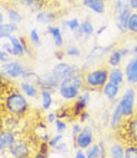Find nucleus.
I'll list each match as a JSON object with an SVG mask.
<instances>
[{
    "label": "nucleus",
    "instance_id": "obj_1",
    "mask_svg": "<svg viewBox=\"0 0 137 158\" xmlns=\"http://www.w3.org/2000/svg\"><path fill=\"white\" fill-rule=\"evenodd\" d=\"M3 108L6 114L16 116V117H25L29 113L30 103L29 98L24 95V92L18 87H13L8 90L3 98Z\"/></svg>",
    "mask_w": 137,
    "mask_h": 158
},
{
    "label": "nucleus",
    "instance_id": "obj_2",
    "mask_svg": "<svg viewBox=\"0 0 137 158\" xmlns=\"http://www.w3.org/2000/svg\"><path fill=\"white\" fill-rule=\"evenodd\" d=\"M83 81L85 89H88L92 92L102 90V87L109 82V67L96 66L83 71Z\"/></svg>",
    "mask_w": 137,
    "mask_h": 158
},
{
    "label": "nucleus",
    "instance_id": "obj_3",
    "mask_svg": "<svg viewBox=\"0 0 137 158\" xmlns=\"http://www.w3.org/2000/svg\"><path fill=\"white\" fill-rule=\"evenodd\" d=\"M28 69L29 67L24 61L19 59H13L6 64H2V66H0V76H2V80L5 81L23 80Z\"/></svg>",
    "mask_w": 137,
    "mask_h": 158
},
{
    "label": "nucleus",
    "instance_id": "obj_4",
    "mask_svg": "<svg viewBox=\"0 0 137 158\" xmlns=\"http://www.w3.org/2000/svg\"><path fill=\"white\" fill-rule=\"evenodd\" d=\"M136 103H137V90L133 86H128L117 101V105L120 106L126 120L136 114Z\"/></svg>",
    "mask_w": 137,
    "mask_h": 158
},
{
    "label": "nucleus",
    "instance_id": "obj_5",
    "mask_svg": "<svg viewBox=\"0 0 137 158\" xmlns=\"http://www.w3.org/2000/svg\"><path fill=\"white\" fill-rule=\"evenodd\" d=\"M32 154H34V148L31 143L28 139L19 138L3 156H5L6 158H31Z\"/></svg>",
    "mask_w": 137,
    "mask_h": 158
},
{
    "label": "nucleus",
    "instance_id": "obj_6",
    "mask_svg": "<svg viewBox=\"0 0 137 158\" xmlns=\"http://www.w3.org/2000/svg\"><path fill=\"white\" fill-rule=\"evenodd\" d=\"M62 82V77L56 73L54 70H50L49 72L44 73V75H39L37 80L35 81V84L40 87V89H48L51 91H55L59 89V86Z\"/></svg>",
    "mask_w": 137,
    "mask_h": 158
},
{
    "label": "nucleus",
    "instance_id": "obj_7",
    "mask_svg": "<svg viewBox=\"0 0 137 158\" xmlns=\"http://www.w3.org/2000/svg\"><path fill=\"white\" fill-rule=\"evenodd\" d=\"M132 56V50L131 48L127 46H120V48H113L110 54L106 57V64L109 66V69L111 67H120L122 64V60H125L126 57H131Z\"/></svg>",
    "mask_w": 137,
    "mask_h": 158
},
{
    "label": "nucleus",
    "instance_id": "obj_8",
    "mask_svg": "<svg viewBox=\"0 0 137 158\" xmlns=\"http://www.w3.org/2000/svg\"><path fill=\"white\" fill-rule=\"evenodd\" d=\"M75 148L79 149H87L90 146L95 143V131L91 126H83L82 131L76 136L72 141Z\"/></svg>",
    "mask_w": 137,
    "mask_h": 158
},
{
    "label": "nucleus",
    "instance_id": "obj_9",
    "mask_svg": "<svg viewBox=\"0 0 137 158\" xmlns=\"http://www.w3.org/2000/svg\"><path fill=\"white\" fill-rule=\"evenodd\" d=\"M56 91H58L60 98L65 102H74L82 92V90H80L79 87L72 85L69 80H64Z\"/></svg>",
    "mask_w": 137,
    "mask_h": 158
},
{
    "label": "nucleus",
    "instance_id": "obj_10",
    "mask_svg": "<svg viewBox=\"0 0 137 158\" xmlns=\"http://www.w3.org/2000/svg\"><path fill=\"white\" fill-rule=\"evenodd\" d=\"M91 90L88 89H83L82 92L80 94V96L72 102L71 105V114L72 117L77 118L82 112H85L87 110V106L90 103V100H91Z\"/></svg>",
    "mask_w": 137,
    "mask_h": 158
},
{
    "label": "nucleus",
    "instance_id": "obj_11",
    "mask_svg": "<svg viewBox=\"0 0 137 158\" xmlns=\"http://www.w3.org/2000/svg\"><path fill=\"white\" fill-rule=\"evenodd\" d=\"M125 76H126V84L128 86L137 85V55H132L128 57L123 66Z\"/></svg>",
    "mask_w": 137,
    "mask_h": 158
},
{
    "label": "nucleus",
    "instance_id": "obj_12",
    "mask_svg": "<svg viewBox=\"0 0 137 158\" xmlns=\"http://www.w3.org/2000/svg\"><path fill=\"white\" fill-rule=\"evenodd\" d=\"M19 139L16 131H11V130H6L3 128L0 131V153L5 154L8 152V149Z\"/></svg>",
    "mask_w": 137,
    "mask_h": 158
},
{
    "label": "nucleus",
    "instance_id": "obj_13",
    "mask_svg": "<svg viewBox=\"0 0 137 158\" xmlns=\"http://www.w3.org/2000/svg\"><path fill=\"white\" fill-rule=\"evenodd\" d=\"M125 122H126V117L123 116L117 102H115L113 106L111 107V120L109 127L112 132H117L118 130H121L122 126H125Z\"/></svg>",
    "mask_w": 137,
    "mask_h": 158
},
{
    "label": "nucleus",
    "instance_id": "obj_14",
    "mask_svg": "<svg viewBox=\"0 0 137 158\" xmlns=\"http://www.w3.org/2000/svg\"><path fill=\"white\" fill-rule=\"evenodd\" d=\"M80 4L96 15H104L107 10L109 0H79Z\"/></svg>",
    "mask_w": 137,
    "mask_h": 158
},
{
    "label": "nucleus",
    "instance_id": "obj_15",
    "mask_svg": "<svg viewBox=\"0 0 137 158\" xmlns=\"http://www.w3.org/2000/svg\"><path fill=\"white\" fill-rule=\"evenodd\" d=\"M101 92H102L104 97H105L109 102L115 103V102L118 101V98H120V96H121V86L109 81V82L102 87Z\"/></svg>",
    "mask_w": 137,
    "mask_h": 158
},
{
    "label": "nucleus",
    "instance_id": "obj_16",
    "mask_svg": "<svg viewBox=\"0 0 137 158\" xmlns=\"http://www.w3.org/2000/svg\"><path fill=\"white\" fill-rule=\"evenodd\" d=\"M56 20H58V14H56V11H53V10L42 9L41 11L35 14V21L39 25L46 26V27L50 25H54V23Z\"/></svg>",
    "mask_w": 137,
    "mask_h": 158
},
{
    "label": "nucleus",
    "instance_id": "obj_17",
    "mask_svg": "<svg viewBox=\"0 0 137 158\" xmlns=\"http://www.w3.org/2000/svg\"><path fill=\"white\" fill-rule=\"evenodd\" d=\"M131 13H132L131 9H126V10H122L121 13L113 15L115 26H116V29L121 34H128V31H127V24H128V19L131 16Z\"/></svg>",
    "mask_w": 137,
    "mask_h": 158
},
{
    "label": "nucleus",
    "instance_id": "obj_18",
    "mask_svg": "<svg viewBox=\"0 0 137 158\" xmlns=\"http://www.w3.org/2000/svg\"><path fill=\"white\" fill-rule=\"evenodd\" d=\"M4 14L6 16V21H10V23H14L16 25L21 24L23 20H24V15L23 13L20 11V9L16 6V5H13V4H6L5 8H4Z\"/></svg>",
    "mask_w": 137,
    "mask_h": 158
},
{
    "label": "nucleus",
    "instance_id": "obj_19",
    "mask_svg": "<svg viewBox=\"0 0 137 158\" xmlns=\"http://www.w3.org/2000/svg\"><path fill=\"white\" fill-rule=\"evenodd\" d=\"M19 89L24 92V95L29 98V100H35L40 96V91L41 89L32 81H20L19 84Z\"/></svg>",
    "mask_w": 137,
    "mask_h": 158
},
{
    "label": "nucleus",
    "instance_id": "obj_20",
    "mask_svg": "<svg viewBox=\"0 0 137 158\" xmlns=\"http://www.w3.org/2000/svg\"><path fill=\"white\" fill-rule=\"evenodd\" d=\"M46 32L50 35L51 40H53V44H54L58 49H60V48L64 46L65 40H64V35H62V29H61L59 25H55V24H54V25L48 26Z\"/></svg>",
    "mask_w": 137,
    "mask_h": 158
},
{
    "label": "nucleus",
    "instance_id": "obj_21",
    "mask_svg": "<svg viewBox=\"0 0 137 158\" xmlns=\"http://www.w3.org/2000/svg\"><path fill=\"white\" fill-rule=\"evenodd\" d=\"M40 106L42 111H51L54 106V91L48 90V89H41L40 91Z\"/></svg>",
    "mask_w": 137,
    "mask_h": 158
},
{
    "label": "nucleus",
    "instance_id": "obj_22",
    "mask_svg": "<svg viewBox=\"0 0 137 158\" xmlns=\"http://www.w3.org/2000/svg\"><path fill=\"white\" fill-rule=\"evenodd\" d=\"M109 81L113 82L116 85H125L126 84V76H125V71L123 69L120 67H111L109 69Z\"/></svg>",
    "mask_w": 137,
    "mask_h": 158
},
{
    "label": "nucleus",
    "instance_id": "obj_23",
    "mask_svg": "<svg viewBox=\"0 0 137 158\" xmlns=\"http://www.w3.org/2000/svg\"><path fill=\"white\" fill-rule=\"evenodd\" d=\"M126 146L118 141L112 142L107 147V157L109 158H125Z\"/></svg>",
    "mask_w": 137,
    "mask_h": 158
},
{
    "label": "nucleus",
    "instance_id": "obj_24",
    "mask_svg": "<svg viewBox=\"0 0 137 158\" xmlns=\"http://www.w3.org/2000/svg\"><path fill=\"white\" fill-rule=\"evenodd\" d=\"M19 31V25L10 23V21H5L3 24H0V39L3 40H8L11 35H15Z\"/></svg>",
    "mask_w": 137,
    "mask_h": 158
},
{
    "label": "nucleus",
    "instance_id": "obj_25",
    "mask_svg": "<svg viewBox=\"0 0 137 158\" xmlns=\"http://www.w3.org/2000/svg\"><path fill=\"white\" fill-rule=\"evenodd\" d=\"M125 132L127 137L136 142L137 141V114L132 116L131 118H127L125 122Z\"/></svg>",
    "mask_w": 137,
    "mask_h": 158
},
{
    "label": "nucleus",
    "instance_id": "obj_26",
    "mask_svg": "<svg viewBox=\"0 0 137 158\" xmlns=\"http://www.w3.org/2000/svg\"><path fill=\"white\" fill-rule=\"evenodd\" d=\"M80 32L82 34L83 36V40H87L91 36L96 35V27L94 25V23L88 20V19H85L83 21H81V26H80Z\"/></svg>",
    "mask_w": 137,
    "mask_h": 158
},
{
    "label": "nucleus",
    "instance_id": "obj_27",
    "mask_svg": "<svg viewBox=\"0 0 137 158\" xmlns=\"http://www.w3.org/2000/svg\"><path fill=\"white\" fill-rule=\"evenodd\" d=\"M81 26V21L79 18H71V19H65V20H61L60 23V27L64 29V30H70L71 32H75L80 29Z\"/></svg>",
    "mask_w": 137,
    "mask_h": 158
},
{
    "label": "nucleus",
    "instance_id": "obj_28",
    "mask_svg": "<svg viewBox=\"0 0 137 158\" xmlns=\"http://www.w3.org/2000/svg\"><path fill=\"white\" fill-rule=\"evenodd\" d=\"M110 6L112 10V14L116 15L122 10L130 9V0H110Z\"/></svg>",
    "mask_w": 137,
    "mask_h": 158
},
{
    "label": "nucleus",
    "instance_id": "obj_29",
    "mask_svg": "<svg viewBox=\"0 0 137 158\" xmlns=\"http://www.w3.org/2000/svg\"><path fill=\"white\" fill-rule=\"evenodd\" d=\"M20 117L16 116H11V114H6L5 120H4V128L6 130H11V131H16L20 127Z\"/></svg>",
    "mask_w": 137,
    "mask_h": 158
},
{
    "label": "nucleus",
    "instance_id": "obj_30",
    "mask_svg": "<svg viewBox=\"0 0 137 158\" xmlns=\"http://www.w3.org/2000/svg\"><path fill=\"white\" fill-rule=\"evenodd\" d=\"M85 152H86L87 158H100V157L105 156L102 153V149H101L99 142H95L92 146H90L87 149H85Z\"/></svg>",
    "mask_w": 137,
    "mask_h": 158
},
{
    "label": "nucleus",
    "instance_id": "obj_31",
    "mask_svg": "<svg viewBox=\"0 0 137 158\" xmlns=\"http://www.w3.org/2000/svg\"><path fill=\"white\" fill-rule=\"evenodd\" d=\"M64 52H65V56L71 57V59H76V57H80L81 56V49L76 44H69V45H66L65 49H64Z\"/></svg>",
    "mask_w": 137,
    "mask_h": 158
},
{
    "label": "nucleus",
    "instance_id": "obj_32",
    "mask_svg": "<svg viewBox=\"0 0 137 158\" xmlns=\"http://www.w3.org/2000/svg\"><path fill=\"white\" fill-rule=\"evenodd\" d=\"M127 31L130 35L137 37V11H132L127 24Z\"/></svg>",
    "mask_w": 137,
    "mask_h": 158
},
{
    "label": "nucleus",
    "instance_id": "obj_33",
    "mask_svg": "<svg viewBox=\"0 0 137 158\" xmlns=\"http://www.w3.org/2000/svg\"><path fill=\"white\" fill-rule=\"evenodd\" d=\"M29 43L32 48H37L41 45V37H40V32L36 27H32L29 32Z\"/></svg>",
    "mask_w": 137,
    "mask_h": 158
},
{
    "label": "nucleus",
    "instance_id": "obj_34",
    "mask_svg": "<svg viewBox=\"0 0 137 158\" xmlns=\"http://www.w3.org/2000/svg\"><path fill=\"white\" fill-rule=\"evenodd\" d=\"M53 126H54L56 133L65 135L66 131H67V122H66V120H62V118H58Z\"/></svg>",
    "mask_w": 137,
    "mask_h": 158
},
{
    "label": "nucleus",
    "instance_id": "obj_35",
    "mask_svg": "<svg viewBox=\"0 0 137 158\" xmlns=\"http://www.w3.org/2000/svg\"><path fill=\"white\" fill-rule=\"evenodd\" d=\"M62 141H64V135L55 133L54 136H51V138H50V141L48 142V144H49V147L51 148V151H54V149H55Z\"/></svg>",
    "mask_w": 137,
    "mask_h": 158
},
{
    "label": "nucleus",
    "instance_id": "obj_36",
    "mask_svg": "<svg viewBox=\"0 0 137 158\" xmlns=\"http://www.w3.org/2000/svg\"><path fill=\"white\" fill-rule=\"evenodd\" d=\"M110 120H111V107H106L101 113V125L104 127H109Z\"/></svg>",
    "mask_w": 137,
    "mask_h": 158
},
{
    "label": "nucleus",
    "instance_id": "obj_37",
    "mask_svg": "<svg viewBox=\"0 0 137 158\" xmlns=\"http://www.w3.org/2000/svg\"><path fill=\"white\" fill-rule=\"evenodd\" d=\"M125 158H137V144L131 143L126 146V152H125Z\"/></svg>",
    "mask_w": 137,
    "mask_h": 158
},
{
    "label": "nucleus",
    "instance_id": "obj_38",
    "mask_svg": "<svg viewBox=\"0 0 137 158\" xmlns=\"http://www.w3.org/2000/svg\"><path fill=\"white\" fill-rule=\"evenodd\" d=\"M58 113V118H62V120H66V118L72 117L71 114V107H60L59 110H56Z\"/></svg>",
    "mask_w": 137,
    "mask_h": 158
},
{
    "label": "nucleus",
    "instance_id": "obj_39",
    "mask_svg": "<svg viewBox=\"0 0 137 158\" xmlns=\"http://www.w3.org/2000/svg\"><path fill=\"white\" fill-rule=\"evenodd\" d=\"M54 152L55 153H58V154H61V156H66L69 152H70V147H69V144H67V142H65V141H62L55 149H54Z\"/></svg>",
    "mask_w": 137,
    "mask_h": 158
},
{
    "label": "nucleus",
    "instance_id": "obj_40",
    "mask_svg": "<svg viewBox=\"0 0 137 158\" xmlns=\"http://www.w3.org/2000/svg\"><path fill=\"white\" fill-rule=\"evenodd\" d=\"M83 128V123H81L80 121L77 122H74V125L71 126V137H72V141L76 138V136L82 131Z\"/></svg>",
    "mask_w": 137,
    "mask_h": 158
},
{
    "label": "nucleus",
    "instance_id": "obj_41",
    "mask_svg": "<svg viewBox=\"0 0 137 158\" xmlns=\"http://www.w3.org/2000/svg\"><path fill=\"white\" fill-rule=\"evenodd\" d=\"M2 50L6 51L8 54H10L13 57H14V49H13V45L9 40H3L2 41Z\"/></svg>",
    "mask_w": 137,
    "mask_h": 158
},
{
    "label": "nucleus",
    "instance_id": "obj_42",
    "mask_svg": "<svg viewBox=\"0 0 137 158\" xmlns=\"http://www.w3.org/2000/svg\"><path fill=\"white\" fill-rule=\"evenodd\" d=\"M56 120H58L56 111H49L48 114H46V117H45V121H46V123H49V125H54Z\"/></svg>",
    "mask_w": 137,
    "mask_h": 158
},
{
    "label": "nucleus",
    "instance_id": "obj_43",
    "mask_svg": "<svg viewBox=\"0 0 137 158\" xmlns=\"http://www.w3.org/2000/svg\"><path fill=\"white\" fill-rule=\"evenodd\" d=\"M14 57L10 55V54H8L6 51H4V50H0V64H6V62H9V61H11Z\"/></svg>",
    "mask_w": 137,
    "mask_h": 158
},
{
    "label": "nucleus",
    "instance_id": "obj_44",
    "mask_svg": "<svg viewBox=\"0 0 137 158\" xmlns=\"http://www.w3.org/2000/svg\"><path fill=\"white\" fill-rule=\"evenodd\" d=\"M74 158H87L85 149H79V148H76V151H75V153H74Z\"/></svg>",
    "mask_w": 137,
    "mask_h": 158
},
{
    "label": "nucleus",
    "instance_id": "obj_45",
    "mask_svg": "<svg viewBox=\"0 0 137 158\" xmlns=\"http://www.w3.org/2000/svg\"><path fill=\"white\" fill-rule=\"evenodd\" d=\"M77 118H79V121H80L81 123H85V122H87V121H88L90 114H88V112H87V111H85V112H82Z\"/></svg>",
    "mask_w": 137,
    "mask_h": 158
},
{
    "label": "nucleus",
    "instance_id": "obj_46",
    "mask_svg": "<svg viewBox=\"0 0 137 158\" xmlns=\"http://www.w3.org/2000/svg\"><path fill=\"white\" fill-rule=\"evenodd\" d=\"M31 158H49V154L48 153H44V152H40V151H36Z\"/></svg>",
    "mask_w": 137,
    "mask_h": 158
},
{
    "label": "nucleus",
    "instance_id": "obj_47",
    "mask_svg": "<svg viewBox=\"0 0 137 158\" xmlns=\"http://www.w3.org/2000/svg\"><path fill=\"white\" fill-rule=\"evenodd\" d=\"M130 9L132 11H137V0H130Z\"/></svg>",
    "mask_w": 137,
    "mask_h": 158
},
{
    "label": "nucleus",
    "instance_id": "obj_48",
    "mask_svg": "<svg viewBox=\"0 0 137 158\" xmlns=\"http://www.w3.org/2000/svg\"><path fill=\"white\" fill-rule=\"evenodd\" d=\"M64 56H65L64 50H62V51H58V52L55 54V57H56L59 61H62V60H64Z\"/></svg>",
    "mask_w": 137,
    "mask_h": 158
},
{
    "label": "nucleus",
    "instance_id": "obj_49",
    "mask_svg": "<svg viewBox=\"0 0 137 158\" xmlns=\"http://www.w3.org/2000/svg\"><path fill=\"white\" fill-rule=\"evenodd\" d=\"M106 29H107V25H101V26L99 27V30H96V35H101Z\"/></svg>",
    "mask_w": 137,
    "mask_h": 158
},
{
    "label": "nucleus",
    "instance_id": "obj_50",
    "mask_svg": "<svg viewBox=\"0 0 137 158\" xmlns=\"http://www.w3.org/2000/svg\"><path fill=\"white\" fill-rule=\"evenodd\" d=\"M6 2L9 4H13V5H20V3L23 2V0H6Z\"/></svg>",
    "mask_w": 137,
    "mask_h": 158
},
{
    "label": "nucleus",
    "instance_id": "obj_51",
    "mask_svg": "<svg viewBox=\"0 0 137 158\" xmlns=\"http://www.w3.org/2000/svg\"><path fill=\"white\" fill-rule=\"evenodd\" d=\"M131 50H132V55H137V40H136V43L133 44V46L131 48Z\"/></svg>",
    "mask_w": 137,
    "mask_h": 158
},
{
    "label": "nucleus",
    "instance_id": "obj_52",
    "mask_svg": "<svg viewBox=\"0 0 137 158\" xmlns=\"http://www.w3.org/2000/svg\"><path fill=\"white\" fill-rule=\"evenodd\" d=\"M100 158H109L107 156H102V157H100Z\"/></svg>",
    "mask_w": 137,
    "mask_h": 158
},
{
    "label": "nucleus",
    "instance_id": "obj_53",
    "mask_svg": "<svg viewBox=\"0 0 137 158\" xmlns=\"http://www.w3.org/2000/svg\"><path fill=\"white\" fill-rule=\"evenodd\" d=\"M136 90H137V85H136Z\"/></svg>",
    "mask_w": 137,
    "mask_h": 158
},
{
    "label": "nucleus",
    "instance_id": "obj_54",
    "mask_svg": "<svg viewBox=\"0 0 137 158\" xmlns=\"http://www.w3.org/2000/svg\"><path fill=\"white\" fill-rule=\"evenodd\" d=\"M135 143H136V144H137V141H136V142H135Z\"/></svg>",
    "mask_w": 137,
    "mask_h": 158
}]
</instances>
